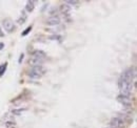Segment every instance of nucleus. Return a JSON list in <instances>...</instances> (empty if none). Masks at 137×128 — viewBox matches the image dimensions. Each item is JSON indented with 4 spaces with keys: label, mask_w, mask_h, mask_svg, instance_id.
Wrapping results in <instances>:
<instances>
[{
    "label": "nucleus",
    "mask_w": 137,
    "mask_h": 128,
    "mask_svg": "<svg viewBox=\"0 0 137 128\" xmlns=\"http://www.w3.org/2000/svg\"><path fill=\"white\" fill-rule=\"evenodd\" d=\"M133 83L134 82L126 80L120 76V78L118 80V87H119V90H120V95L131 96V92L133 89Z\"/></svg>",
    "instance_id": "f257e3e1"
},
{
    "label": "nucleus",
    "mask_w": 137,
    "mask_h": 128,
    "mask_svg": "<svg viewBox=\"0 0 137 128\" xmlns=\"http://www.w3.org/2000/svg\"><path fill=\"white\" fill-rule=\"evenodd\" d=\"M45 72L47 70H45V68L42 65L32 67L31 70L29 72V77L32 78V79H40L42 76H44Z\"/></svg>",
    "instance_id": "f03ea898"
},
{
    "label": "nucleus",
    "mask_w": 137,
    "mask_h": 128,
    "mask_svg": "<svg viewBox=\"0 0 137 128\" xmlns=\"http://www.w3.org/2000/svg\"><path fill=\"white\" fill-rule=\"evenodd\" d=\"M117 101L120 102L122 105H125V107H129L132 104V98L131 96H124V95H119L117 97Z\"/></svg>",
    "instance_id": "7ed1b4c3"
},
{
    "label": "nucleus",
    "mask_w": 137,
    "mask_h": 128,
    "mask_svg": "<svg viewBox=\"0 0 137 128\" xmlns=\"http://www.w3.org/2000/svg\"><path fill=\"white\" fill-rule=\"evenodd\" d=\"M111 126L114 128H124L125 127V120H122L119 117H116V118H113L111 120Z\"/></svg>",
    "instance_id": "20e7f679"
},
{
    "label": "nucleus",
    "mask_w": 137,
    "mask_h": 128,
    "mask_svg": "<svg viewBox=\"0 0 137 128\" xmlns=\"http://www.w3.org/2000/svg\"><path fill=\"white\" fill-rule=\"evenodd\" d=\"M44 62V59H41V58H38V57H35V56H32L30 60H29V64L31 66H40L42 63Z\"/></svg>",
    "instance_id": "39448f33"
},
{
    "label": "nucleus",
    "mask_w": 137,
    "mask_h": 128,
    "mask_svg": "<svg viewBox=\"0 0 137 128\" xmlns=\"http://www.w3.org/2000/svg\"><path fill=\"white\" fill-rule=\"evenodd\" d=\"M3 27L8 33H12L15 28V25H14V22L11 19H4L3 20Z\"/></svg>",
    "instance_id": "423d86ee"
},
{
    "label": "nucleus",
    "mask_w": 137,
    "mask_h": 128,
    "mask_svg": "<svg viewBox=\"0 0 137 128\" xmlns=\"http://www.w3.org/2000/svg\"><path fill=\"white\" fill-rule=\"evenodd\" d=\"M60 18H59L58 16H51V17H49V18L47 19V23L48 25H50V26H55V25H58L59 23H60Z\"/></svg>",
    "instance_id": "0eeeda50"
},
{
    "label": "nucleus",
    "mask_w": 137,
    "mask_h": 128,
    "mask_svg": "<svg viewBox=\"0 0 137 128\" xmlns=\"http://www.w3.org/2000/svg\"><path fill=\"white\" fill-rule=\"evenodd\" d=\"M60 12L62 14H64V15H69L70 14V11H71V8H70V5L68 4H65V3H63V4L60 5Z\"/></svg>",
    "instance_id": "6e6552de"
},
{
    "label": "nucleus",
    "mask_w": 137,
    "mask_h": 128,
    "mask_svg": "<svg viewBox=\"0 0 137 128\" xmlns=\"http://www.w3.org/2000/svg\"><path fill=\"white\" fill-rule=\"evenodd\" d=\"M34 9H35V3H34V1H27L26 2V5H25V11H26V12L31 13V12H33V11H34Z\"/></svg>",
    "instance_id": "1a4fd4ad"
},
{
    "label": "nucleus",
    "mask_w": 137,
    "mask_h": 128,
    "mask_svg": "<svg viewBox=\"0 0 137 128\" xmlns=\"http://www.w3.org/2000/svg\"><path fill=\"white\" fill-rule=\"evenodd\" d=\"M32 56L38 57V58H41V59H44V60H45V58H47V55H45V53L42 52V51H35Z\"/></svg>",
    "instance_id": "9d476101"
},
{
    "label": "nucleus",
    "mask_w": 137,
    "mask_h": 128,
    "mask_svg": "<svg viewBox=\"0 0 137 128\" xmlns=\"http://www.w3.org/2000/svg\"><path fill=\"white\" fill-rule=\"evenodd\" d=\"M6 68H8V63H3L0 65V77L3 76V74L5 73Z\"/></svg>",
    "instance_id": "9b49d317"
},
{
    "label": "nucleus",
    "mask_w": 137,
    "mask_h": 128,
    "mask_svg": "<svg viewBox=\"0 0 137 128\" xmlns=\"http://www.w3.org/2000/svg\"><path fill=\"white\" fill-rule=\"evenodd\" d=\"M26 110V108H19V109H14L13 110V113L14 115H16V116H19L21 115L22 112H24Z\"/></svg>",
    "instance_id": "f8f14e48"
},
{
    "label": "nucleus",
    "mask_w": 137,
    "mask_h": 128,
    "mask_svg": "<svg viewBox=\"0 0 137 128\" xmlns=\"http://www.w3.org/2000/svg\"><path fill=\"white\" fill-rule=\"evenodd\" d=\"M31 31H32V25H31V26H29V27H26L25 30H24V32H22V36H26V35L29 34Z\"/></svg>",
    "instance_id": "ddd939ff"
},
{
    "label": "nucleus",
    "mask_w": 137,
    "mask_h": 128,
    "mask_svg": "<svg viewBox=\"0 0 137 128\" xmlns=\"http://www.w3.org/2000/svg\"><path fill=\"white\" fill-rule=\"evenodd\" d=\"M25 19H26V15H25V14H24V12H23V18H22V16H21V18L18 20V23H19V24L24 23V21H25Z\"/></svg>",
    "instance_id": "4468645a"
},
{
    "label": "nucleus",
    "mask_w": 137,
    "mask_h": 128,
    "mask_svg": "<svg viewBox=\"0 0 137 128\" xmlns=\"http://www.w3.org/2000/svg\"><path fill=\"white\" fill-rule=\"evenodd\" d=\"M78 1H65V4H78Z\"/></svg>",
    "instance_id": "2eb2a0df"
},
{
    "label": "nucleus",
    "mask_w": 137,
    "mask_h": 128,
    "mask_svg": "<svg viewBox=\"0 0 137 128\" xmlns=\"http://www.w3.org/2000/svg\"><path fill=\"white\" fill-rule=\"evenodd\" d=\"M23 57H24L23 54H21V55H20V58H19V60H18V62H19V63H21V61L23 60Z\"/></svg>",
    "instance_id": "dca6fc26"
},
{
    "label": "nucleus",
    "mask_w": 137,
    "mask_h": 128,
    "mask_svg": "<svg viewBox=\"0 0 137 128\" xmlns=\"http://www.w3.org/2000/svg\"><path fill=\"white\" fill-rule=\"evenodd\" d=\"M3 46H4V44H3L2 42H0V51H1V49L3 48Z\"/></svg>",
    "instance_id": "f3484780"
},
{
    "label": "nucleus",
    "mask_w": 137,
    "mask_h": 128,
    "mask_svg": "<svg viewBox=\"0 0 137 128\" xmlns=\"http://www.w3.org/2000/svg\"><path fill=\"white\" fill-rule=\"evenodd\" d=\"M3 36V33H2V31H1V28H0V37H2Z\"/></svg>",
    "instance_id": "a211bd4d"
},
{
    "label": "nucleus",
    "mask_w": 137,
    "mask_h": 128,
    "mask_svg": "<svg viewBox=\"0 0 137 128\" xmlns=\"http://www.w3.org/2000/svg\"><path fill=\"white\" fill-rule=\"evenodd\" d=\"M107 128H114V127H112V126H109V127H107Z\"/></svg>",
    "instance_id": "6ab92c4d"
}]
</instances>
